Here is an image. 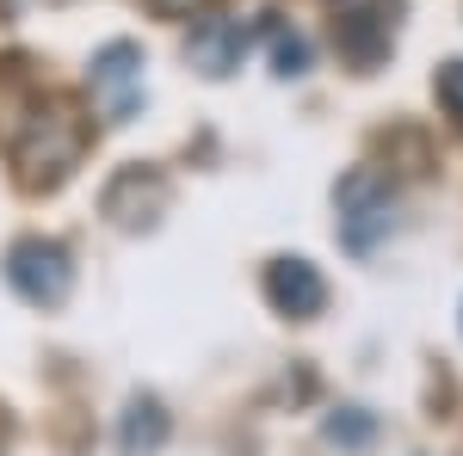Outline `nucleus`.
<instances>
[{
  "instance_id": "f257e3e1",
  "label": "nucleus",
  "mask_w": 463,
  "mask_h": 456,
  "mask_svg": "<svg viewBox=\"0 0 463 456\" xmlns=\"http://www.w3.org/2000/svg\"><path fill=\"white\" fill-rule=\"evenodd\" d=\"M80 148H87V124H80V111L69 99H32L25 111V124H19V136L6 142V154H13V167L25 185H62L69 167L80 161Z\"/></svg>"
},
{
  "instance_id": "9d476101",
  "label": "nucleus",
  "mask_w": 463,
  "mask_h": 456,
  "mask_svg": "<svg viewBox=\"0 0 463 456\" xmlns=\"http://www.w3.org/2000/svg\"><path fill=\"white\" fill-rule=\"evenodd\" d=\"M32 99H37V87H32V74H25V62L19 56H0V148L19 136Z\"/></svg>"
},
{
  "instance_id": "423d86ee",
  "label": "nucleus",
  "mask_w": 463,
  "mask_h": 456,
  "mask_svg": "<svg viewBox=\"0 0 463 456\" xmlns=\"http://www.w3.org/2000/svg\"><path fill=\"white\" fill-rule=\"evenodd\" d=\"M137 93H143V50L130 37H118V43H106L93 56V99L106 106V117L124 124L137 111Z\"/></svg>"
},
{
  "instance_id": "f03ea898",
  "label": "nucleus",
  "mask_w": 463,
  "mask_h": 456,
  "mask_svg": "<svg viewBox=\"0 0 463 456\" xmlns=\"http://www.w3.org/2000/svg\"><path fill=\"white\" fill-rule=\"evenodd\" d=\"M6 284L32 302V309H62L74 290V259L62 241H43V235H25V241L6 247Z\"/></svg>"
},
{
  "instance_id": "6e6552de",
  "label": "nucleus",
  "mask_w": 463,
  "mask_h": 456,
  "mask_svg": "<svg viewBox=\"0 0 463 456\" xmlns=\"http://www.w3.org/2000/svg\"><path fill=\"white\" fill-rule=\"evenodd\" d=\"M185 56H192L198 74L222 80V74L241 69V56H248V25H241V19H204V25L192 32V43H185Z\"/></svg>"
},
{
  "instance_id": "ddd939ff",
  "label": "nucleus",
  "mask_w": 463,
  "mask_h": 456,
  "mask_svg": "<svg viewBox=\"0 0 463 456\" xmlns=\"http://www.w3.org/2000/svg\"><path fill=\"white\" fill-rule=\"evenodd\" d=\"M272 62H279V74H285V80H290V74H303V69H309V43H303L297 32H279V43H272Z\"/></svg>"
},
{
  "instance_id": "7ed1b4c3",
  "label": "nucleus",
  "mask_w": 463,
  "mask_h": 456,
  "mask_svg": "<svg viewBox=\"0 0 463 456\" xmlns=\"http://www.w3.org/2000/svg\"><path fill=\"white\" fill-rule=\"evenodd\" d=\"M334 204H340V241L353 253H371L390 235V179L377 167H353L334 185Z\"/></svg>"
},
{
  "instance_id": "20e7f679",
  "label": "nucleus",
  "mask_w": 463,
  "mask_h": 456,
  "mask_svg": "<svg viewBox=\"0 0 463 456\" xmlns=\"http://www.w3.org/2000/svg\"><path fill=\"white\" fill-rule=\"evenodd\" d=\"M395 6H402V0H364V6H353V13L334 25V43H340V56H346L358 74H371L383 56H390V43H395Z\"/></svg>"
},
{
  "instance_id": "4468645a",
  "label": "nucleus",
  "mask_w": 463,
  "mask_h": 456,
  "mask_svg": "<svg viewBox=\"0 0 463 456\" xmlns=\"http://www.w3.org/2000/svg\"><path fill=\"white\" fill-rule=\"evenodd\" d=\"M211 0H148V13H161V19H192V13H204Z\"/></svg>"
},
{
  "instance_id": "f8f14e48",
  "label": "nucleus",
  "mask_w": 463,
  "mask_h": 456,
  "mask_svg": "<svg viewBox=\"0 0 463 456\" xmlns=\"http://www.w3.org/2000/svg\"><path fill=\"white\" fill-rule=\"evenodd\" d=\"M432 93H439V106L463 124V62H445V69L432 74Z\"/></svg>"
},
{
  "instance_id": "39448f33",
  "label": "nucleus",
  "mask_w": 463,
  "mask_h": 456,
  "mask_svg": "<svg viewBox=\"0 0 463 456\" xmlns=\"http://www.w3.org/2000/svg\"><path fill=\"white\" fill-rule=\"evenodd\" d=\"M99 210H106L118 228H155L161 210H167V179L155 173V167H124V173L106 185Z\"/></svg>"
},
{
  "instance_id": "1a4fd4ad",
  "label": "nucleus",
  "mask_w": 463,
  "mask_h": 456,
  "mask_svg": "<svg viewBox=\"0 0 463 456\" xmlns=\"http://www.w3.org/2000/svg\"><path fill=\"white\" fill-rule=\"evenodd\" d=\"M167 444V407L155 401V395H137L130 407H124V425H118V451L124 456H155Z\"/></svg>"
},
{
  "instance_id": "9b49d317",
  "label": "nucleus",
  "mask_w": 463,
  "mask_h": 456,
  "mask_svg": "<svg viewBox=\"0 0 463 456\" xmlns=\"http://www.w3.org/2000/svg\"><path fill=\"white\" fill-rule=\"evenodd\" d=\"M377 432V420L364 414V407H340L334 420H327V444H364Z\"/></svg>"
},
{
  "instance_id": "0eeeda50",
  "label": "nucleus",
  "mask_w": 463,
  "mask_h": 456,
  "mask_svg": "<svg viewBox=\"0 0 463 456\" xmlns=\"http://www.w3.org/2000/svg\"><path fill=\"white\" fill-rule=\"evenodd\" d=\"M266 302L290 321H316L327 309V284L309 259H272L266 265Z\"/></svg>"
}]
</instances>
